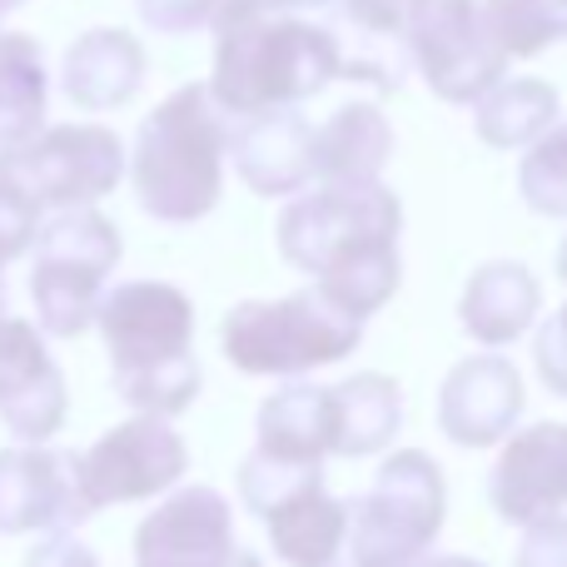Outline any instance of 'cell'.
<instances>
[{"label": "cell", "mask_w": 567, "mask_h": 567, "mask_svg": "<svg viewBox=\"0 0 567 567\" xmlns=\"http://www.w3.org/2000/svg\"><path fill=\"white\" fill-rule=\"evenodd\" d=\"M50 110L45 50L25 30H0V145L35 135Z\"/></svg>", "instance_id": "cell-24"}, {"label": "cell", "mask_w": 567, "mask_h": 567, "mask_svg": "<svg viewBox=\"0 0 567 567\" xmlns=\"http://www.w3.org/2000/svg\"><path fill=\"white\" fill-rule=\"evenodd\" d=\"M538 309H543V284L518 259H488V265H478L458 299L463 329L483 349H508L513 339H523L538 323Z\"/></svg>", "instance_id": "cell-19"}, {"label": "cell", "mask_w": 567, "mask_h": 567, "mask_svg": "<svg viewBox=\"0 0 567 567\" xmlns=\"http://www.w3.org/2000/svg\"><path fill=\"white\" fill-rule=\"evenodd\" d=\"M533 369H538V379L548 383L553 393L567 399V303L538 323V339H533Z\"/></svg>", "instance_id": "cell-28"}, {"label": "cell", "mask_w": 567, "mask_h": 567, "mask_svg": "<svg viewBox=\"0 0 567 567\" xmlns=\"http://www.w3.org/2000/svg\"><path fill=\"white\" fill-rule=\"evenodd\" d=\"M90 518V503L75 478V453L45 443L0 449V538L20 533H75Z\"/></svg>", "instance_id": "cell-12"}, {"label": "cell", "mask_w": 567, "mask_h": 567, "mask_svg": "<svg viewBox=\"0 0 567 567\" xmlns=\"http://www.w3.org/2000/svg\"><path fill=\"white\" fill-rule=\"evenodd\" d=\"M483 16L508 60L543 55L567 40V0H483Z\"/></svg>", "instance_id": "cell-25"}, {"label": "cell", "mask_w": 567, "mask_h": 567, "mask_svg": "<svg viewBox=\"0 0 567 567\" xmlns=\"http://www.w3.org/2000/svg\"><path fill=\"white\" fill-rule=\"evenodd\" d=\"M25 567H100V558L70 533H50L25 553Z\"/></svg>", "instance_id": "cell-32"}, {"label": "cell", "mask_w": 567, "mask_h": 567, "mask_svg": "<svg viewBox=\"0 0 567 567\" xmlns=\"http://www.w3.org/2000/svg\"><path fill=\"white\" fill-rule=\"evenodd\" d=\"M35 265H30V303L45 339H80L95 323L105 279L115 275L120 229L100 209H55V219L35 229Z\"/></svg>", "instance_id": "cell-7"}, {"label": "cell", "mask_w": 567, "mask_h": 567, "mask_svg": "<svg viewBox=\"0 0 567 567\" xmlns=\"http://www.w3.org/2000/svg\"><path fill=\"white\" fill-rule=\"evenodd\" d=\"M413 567H488V563H478V558H463V553H443V558H429V553H423L419 563Z\"/></svg>", "instance_id": "cell-33"}, {"label": "cell", "mask_w": 567, "mask_h": 567, "mask_svg": "<svg viewBox=\"0 0 567 567\" xmlns=\"http://www.w3.org/2000/svg\"><path fill=\"white\" fill-rule=\"evenodd\" d=\"M125 179V145L105 125H40L35 135L0 145V185L40 215L105 199Z\"/></svg>", "instance_id": "cell-8"}, {"label": "cell", "mask_w": 567, "mask_h": 567, "mask_svg": "<svg viewBox=\"0 0 567 567\" xmlns=\"http://www.w3.org/2000/svg\"><path fill=\"white\" fill-rule=\"evenodd\" d=\"M65 413L70 389L40 323L0 313V423L16 433V443H50L65 429Z\"/></svg>", "instance_id": "cell-13"}, {"label": "cell", "mask_w": 567, "mask_h": 567, "mask_svg": "<svg viewBox=\"0 0 567 567\" xmlns=\"http://www.w3.org/2000/svg\"><path fill=\"white\" fill-rule=\"evenodd\" d=\"M6 265H10V259L0 255V313H6Z\"/></svg>", "instance_id": "cell-36"}, {"label": "cell", "mask_w": 567, "mask_h": 567, "mask_svg": "<svg viewBox=\"0 0 567 567\" xmlns=\"http://www.w3.org/2000/svg\"><path fill=\"white\" fill-rule=\"evenodd\" d=\"M189 468V449L179 429L159 413H135L100 433L85 453H75V478L85 493L90 513L120 508V503L159 498L169 493Z\"/></svg>", "instance_id": "cell-11"}, {"label": "cell", "mask_w": 567, "mask_h": 567, "mask_svg": "<svg viewBox=\"0 0 567 567\" xmlns=\"http://www.w3.org/2000/svg\"><path fill=\"white\" fill-rule=\"evenodd\" d=\"M333 389V458H373L403 429V393L389 373H353Z\"/></svg>", "instance_id": "cell-22"}, {"label": "cell", "mask_w": 567, "mask_h": 567, "mask_svg": "<svg viewBox=\"0 0 567 567\" xmlns=\"http://www.w3.org/2000/svg\"><path fill=\"white\" fill-rule=\"evenodd\" d=\"M259 6H279V10H323L333 0H259Z\"/></svg>", "instance_id": "cell-34"}, {"label": "cell", "mask_w": 567, "mask_h": 567, "mask_svg": "<svg viewBox=\"0 0 567 567\" xmlns=\"http://www.w3.org/2000/svg\"><path fill=\"white\" fill-rule=\"evenodd\" d=\"M239 493L289 567H339L349 503L323 488V463H279L255 449L239 468Z\"/></svg>", "instance_id": "cell-9"}, {"label": "cell", "mask_w": 567, "mask_h": 567, "mask_svg": "<svg viewBox=\"0 0 567 567\" xmlns=\"http://www.w3.org/2000/svg\"><path fill=\"white\" fill-rule=\"evenodd\" d=\"M363 339V319L313 289L284 299H245L219 323V349L249 379H303L349 359Z\"/></svg>", "instance_id": "cell-5"}, {"label": "cell", "mask_w": 567, "mask_h": 567, "mask_svg": "<svg viewBox=\"0 0 567 567\" xmlns=\"http://www.w3.org/2000/svg\"><path fill=\"white\" fill-rule=\"evenodd\" d=\"M235 548V508L205 483L179 488L135 528V567H229Z\"/></svg>", "instance_id": "cell-14"}, {"label": "cell", "mask_w": 567, "mask_h": 567, "mask_svg": "<svg viewBox=\"0 0 567 567\" xmlns=\"http://www.w3.org/2000/svg\"><path fill=\"white\" fill-rule=\"evenodd\" d=\"M100 339L110 349L115 393L135 413L175 419L199 399L195 363V303L185 289L159 279H130L100 293Z\"/></svg>", "instance_id": "cell-3"}, {"label": "cell", "mask_w": 567, "mask_h": 567, "mask_svg": "<svg viewBox=\"0 0 567 567\" xmlns=\"http://www.w3.org/2000/svg\"><path fill=\"white\" fill-rule=\"evenodd\" d=\"M135 10L159 35H189V30H205L215 20L219 0H135Z\"/></svg>", "instance_id": "cell-27"}, {"label": "cell", "mask_w": 567, "mask_h": 567, "mask_svg": "<svg viewBox=\"0 0 567 567\" xmlns=\"http://www.w3.org/2000/svg\"><path fill=\"white\" fill-rule=\"evenodd\" d=\"M16 6H25V0H0V16H6V10H16Z\"/></svg>", "instance_id": "cell-38"}, {"label": "cell", "mask_w": 567, "mask_h": 567, "mask_svg": "<svg viewBox=\"0 0 567 567\" xmlns=\"http://www.w3.org/2000/svg\"><path fill=\"white\" fill-rule=\"evenodd\" d=\"M255 449L279 463L333 458V389L329 383L284 379L255 413Z\"/></svg>", "instance_id": "cell-20"}, {"label": "cell", "mask_w": 567, "mask_h": 567, "mask_svg": "<svg viewBox=\"0 0 567 567\" xmlns=\"http://www.w3.org/2000/svg\"><path fill=\"white\" fill-rule=\"evenodd\" d=\"M558 90L538 75H503L493 90L473 100L478 140L493 150H523L558 120Z\"/></svg>", "instance_id": "cell-23"}, {"label": "cell", "mask_w": 567, "mask_h": 567, "mask_svg": "<svg viewBox=\"0 0 567 567\" xmlns=\"http://www.w3.org/2000/svg\"><path fill=\"white\" fill-rule=\"evenodd\" d=\"M229 567H265V563H259V553H245V548H235V558H229Z\"/></svg>", "instance_id": "cell-35"}, {"label": "cell", "mask_w": 567, "mask_h": 567, "mask_svg": "<svg viewBox=\"0 0 567 567\" xmlns=\"http://www.w3.org/2000/svg\"><path fill=\"white\" fill-rule=\"evenodd\" d=\"M399 45L419 65L423 85L449 105H473L508 75V55L493 40L483 0H413Z\"/></svg>", "instance_id": "cell-10"}, {"label": "cell", "mask_w": 567, "mask_h": 567, "mask_svg": "<svg viewBox=\"0 0 567 567\" xmlns=\"http://www.w3.org/2000/svg\"><path fill=\"white\" fill-rule=\"evenodd\" d=\"M528 538L518 543V567H567V513L528 523Z\"/></svg>", "instance_id": "cell-30"}, {"label": "cell", "mask_w": 567, "mask_h": 567, "mask_svg": "<svg viewBox=\"0 0 567 567\" xmlns=\"http://www.w3.org/2000/svg\"><path fill=\"white\" fill-rule=\"evenodd\" d=\"M343 6L349 25L369 40H399L403 35V16H409L413 0H333Z\"/></svg>", "instance_id": "cell-29"}, {"label": "cell", "mask_w": 567, "mask_h": 567, "mask_svg": "<svg viewBox=\"0 0 567 567\" xmlns=\"http://www.w3.org/2000/svg\"><path fill=\"white\" fill-rule=\"evenodd\" d=\"M523 205L543 219H567V125L553 120L533 145H523L518 165Z\"/></svg>", "instance_id": "cell-26"}, {"label": "cell", "mask_w": 567, "mask_h": 567, "mask_svg": "<svg viewBox=\"0 0 567 567\" xmlns=\"http://www.w3.org/2000/svg\"><path fill=\"white\" fill-rule=\"evenodd\" d=\"M35 229H40V209L25 205L16 189L0 185V255L20 259L30 245H35Z\"/></svg>", "instance_id": "cell-31"}, {"label": "cell", "mask_w": 567, "mask_h": 567, "mask_svg": "<svg viewBox=\"0 0 567 567\" xmlns=\"http://www.w3.org/2000/svg\"><path fill=\"white\" fill-rule=\"evenodd\" d=\"M558 275H563V284H567V235H563V249H558Z\"/></svg>", "instance_id": "cell-37"}, {"label": "cell", "mask_w": 567, "mask_h": 567, "mask_svg": "<svg viewBox=\"0 0 567 567\" xmlns=\"http://www.w3.org/2000/svg\"><path fill=\"white\" fill-rule=\"evenodd\" d=\"M488 503L513 528L567 508V423H528L503 443L488 473Z\"/></svg>", "instance_id": "cell-15"}, {"label": "cell", "mask_w": 567, "mask_h": 567, "mask_svg": "<svg viewBox=\"0 0 567 567\" xmlns=\"http://www.w3.org/2000/svg\"><path fill=\"white\" fill-rule=\"evenodd\" d=\"M145 70L150 55L130 30L95 25L80 40H70L65 60H60V90L80 110H120L140 95Z\"/></svg>", "instance_id": "cell-18"}, {"label": "cell", "mask_w": 567, "mask_h": 567, "mask_svg": "<svg viewBox=\"0 0 567 567\" xmlns=\"http://www.w3.org/2000/svg\"><path fill=\"white\" fill-rule=\"evenodd\" d=\"M229 159V115L215 105L209 85H179L140 120L130 185L150 219L159 225H195L225 195Z\"/></svg>", "instance_id": "cell-4"}, {"label": "cell", "mask_w": 567, "mask_h": 567, "mask_svg": "<svg viewBox=\"0 0 567 567\" xmlns=\"http://www.w3.org/2000/svg\"><path fill=\"white\" fill-rule=\"evenodd\" d=\"M399 229L403 205L383 179L319 185L289 195L279 215V255L284 265L313 275L353 319H373L403 284Z\"/></svg>", "instance_id": "cell-1"}, {"label": "cell", "mask_w": 567, "mask_h": 567, "mask_svg": "<svg viewBox=\"0 0 567 567\" xmlns=\"http://www.w3.org/2000/svg\"><path fill=\"white\" fill-rule=\"evenodd\" d=\"M209 30H215L209 95L229 120L303 105L343 75V40L303 20L299 10L219 0Z\"/></svg>", "instance_id": "cell-2"}, {"label": "cell", "mask_w": 567, "mask_h": 567, "mask_svg": "<svg viewBox=\"0 0 567 567\" xmlns=\"http://www.w3.org/2000/svg\"><path fill=\"white\" fill-rule=\"evenodd\" d=\"M449 518V483L423 449L389 453L369 493L349 503L339 567H413Z\"/></svg>", "instance_id": "cell-6"}, {"label": "cell", "mask_w": 567, "mask_h": 567, "mask_svg": "<svg viewBox=\"0 0 567 567\" xmlns=\"http://www.w3.org/2000/svg\"><path fill=\"white\" fill-rule=\"evenodd\" d=\"M229 159L255 195L289 199L313 179V125L299 105L239 115V125H229Z\"/></svg>", "instance_id": "cell-17"}, {"label": "cell", "mask_w": 567, "mask_h": 567, "mask_svg": "<svg viewBox=\"0 0 567 567\" xmlns=\"http://www.w3.org/2000/svg\"><path fill=\"white\" fill-rule=\"evenodd\" d=\"M389 159H393V125L369 100H349L323 125H313V179L319 185L383 179Z\"/></svg>", "instance_id": "cell-21"}, {"label": "cell", "mask_w": 567, "mask_h": 567, "mask_svg": "<svg viewBox=\"0 0 567 567\" xmlns=\"http://www.w3.org/2000/svg\"><path fill=\"white\" fill-rule=\"evenodd\" d=\"M523 419V373L503 353H468L439 393V429L458 449H493Z\"/></svg>", "instance_id": "cell-16"}]
</instances>
